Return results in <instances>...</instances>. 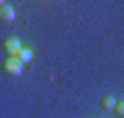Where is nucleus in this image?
<instances>
[{"instance_id":"5","label":"nucleus","mask_w":124,"mask_h":118,"mask_svg":"<svg viewBox=\"0 0 124 118\" xmlns=\"http://www.w3.org/2000/svg\"><path fill=\"white\" fill-rule=\"evenodd\" d=\"M31 58H33V50L31 48H27V46H23V50H21V54H19V60L25 64V62H31Z\"/></svg>"},{"instance_id":"2","label":"nucleus","mask_w":124,"mask_h":118,"mask_svg":"<svg viewBox=\"0 0 124 118\" xmlns=\"http://www.w3.org/2000/svg\"><path fill=\"white\" fill-rule=\"evenodd\" d=\"M21 68H23V62L19 58H6L2 62V73L6 77H17V75H21Z\"/></svg>"},{"instance_id":"1","label":"nucleus","mask_w":124,"mask_h":118,"mask_svg":"<svg viewBox=\"0 0 124 118\" xmlns=\"http://www.w3.org/2000/svg\"><path fill=\"white\" fill-rule=\"evenodd\" d=\"M2 50H4V54L8 58H19V54H21V50H23V46H21V42H19L17 37H6L4 42H2Z\"/></svg>"},{"instance_id":"4","label":"nucleus","mask_w":124,"mask_h":118,"mask_svg":"<svg viewBox=\"0 0 124 118\" xmlns=\"http://www.w3.org/2000/svg\"><path fill=\"white\" fill-rule=\"evenodd\" d=\"M116 104H118V101H116L112 95H106V97H101V100H99V106H101V110H106V112H114Z\"/></svg>"},{"instance_id":"3","label":"nucleus","mask_w":124,"mask_h":118,"mask_svg":"<svg viewBox=\"0 0 124 118\" xmlns=\"http://www.w3.org/2000/svg\"><path fill=\"white\" fill-rule=\"evenodd\" d=\"M15 19V10L10 4H6V2H2L0 4V21L2 23H10Z\"/></svg>"},{"instance_id":"6","label":"nucleus","mask_w":124,"mask_h":118,"mask_svg":"<svg viewBox=\"0 0 124 118\" xmlns=\"http://www.w3.org/2000/svg\"><path fill=\"white\" fill-rule=\"evenodd\" d=\"M114 114H116L118 118H124V100L116 104V108H114Z\"/></svg>"}]
</instances>
